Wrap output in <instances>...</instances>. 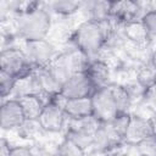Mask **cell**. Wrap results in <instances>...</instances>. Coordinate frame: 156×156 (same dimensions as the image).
I'll return each mask as SVG.
<instances>
[{
    "label": "cell",
    "mask_w": 156,
    "mask_h": 156,
    "mask_svg": "<svg viewBox=\"0 0 156 156\" xmlns=\"http://www.w3.org/2000/svg\"><path fill=\"white\" fill-rule=\"evenodd\" d=\"M80 10H85L88 20L94 22H107L111 20V1H85Z\"/></svg>",
    "instance_id": "5bb4252c"
},
{
    "label": "cell",
    "mask_w": 156,
    "mask_h": 156,
    "mask_svg": "<svg viewBox=\"0 0 156 156\" xmlns=\"http://www.w3.org/2000/svg\"><path fill=\"white\" fill-rule=\"evenodd\" d=\"M0 71H4L17 80H21L33 74L35 69L23 50L10 46L4 49L0 54Z\"/></svg>",
    "instance_id": "277c9868"
},
{
    "label": "cell",
    "mask_w": 156,
    "mask_h": 156,
    "mask_svg": "<svg viewBox=\"0 0 156 156\" xmlns=\"http://www.w3.org/2000/svg\"><path fill=\"white\" fill-rule=\"evenodd\" d=\"M26 116L18 99L4 100L0 108V126L4 130L20 129L26 123Z\"/></svg>",
    "instance_id": "9c48e42d"
},
{
    "label": "cell",
    "mask_w": 156,
    "mask_h": 156,
    "mask_svg": "<svg viewBox=\"0 0 156 156\" xmlns=\"http://www.w3.org/2000/svg\"><path fill=\"white\" fill-rule=\"evenodd\" d=\"M150 121V126H151V130H152V135L156 136V113H152L151 117L149 118Z\"/></svg>",
    "instance_id": "cb8c5ba5"
},
{
    "label": "cell",
    "mask_w": 156,
    "mask_h": 156,
    "mask_svg": "<svg viewBox=\"0 0 156 156\" xmlns=\"http://www.w3.org/2000/svg\"><path fill=\"white\" fill-rule=\"evenodd\" d=\"M27 121H37L45 106L39 94H24L17 98Z\"/></svg>",
    "instance_id": "9a60e30c"
},
{
    "label": "cell",
    "mask_w": 156,
    "mask_h": 156,
    "mask_svg": "<svg viewBox=\"0 0 156 156\" xmlns=\"http://www.w3.org/2000/svg\"><path fill=\"white\" fill-rule=\"evenodd\" d=\"M152 135L151 126L149 118L138 116V115H129L128 123L123 134V143L136 146L140 141Z\"/></svg>",
    "instance_id": "30bf717a"
},
{
    "label": "cell",
    "mask_w": 156,
    "mask_h": 156,
    "mask_svg": "<svg viewBox=\"0 0 156 156\" xmlns=\"http://www.w3.org/2000/svg\"><path fill=\"white\" fill-rule=\"evenodd\" d=\"M51 28V17L46 7L39 2H33L32 6L18 15L16 20V32L23 41L45 39Z\"/></svg>",
    "instance_id": "7a4b0ae2"
},
{
    "label": "cell",
    "mask_w": 156,
    "mask_h": 156,
    "mask_svg": "<svg viewBox=\"0 0 156 156\" xmlns=\"http://www.w3.org/2000/svg\"><path fill=\"white\" fill-rule=\"evenodd\" d=\"M58 156H84V150L72 139L66 136L63 143L60 145Z\"/></svg>",
    "instance_id": "d6986e66"
},
{
    "label": "cell",
    "mask_w": 156,
    "mask_h": 156,
    "mask_svg": "<svg viewBox=\"0 0 156 156\" xmlns=\"http://www.w3.org/2000/svg\"><path fill=\"white\" fill-rule=\"evenodd\" d=\"M84 72L89 77L95 90L105 88L108 84H111V82H110V67L104 60H100V58L90 60Z\"/></svg>",
    "instance_id": "7c38bea8"
},
{
    "label": "cell",
    "mask_w": 156,
    "mask_h": 156,
    "mask_svg": "<svg viewBox=\"0 0 156 156\" xmlns=\"http://www.w3.org/2000/svg\"><path fill=\"white\" fill-rule=\"evenodd\" d=\"M10 156H33V154L26 146H12Z\"/></svg>",
    "instance_id": "7402d4cb"
},
{
    "label": "cell",
    "mask_w": 156,
    "mask_h": 156,
    "mask_svg": "<svg viewBox=\"0 0 156 156\" xmlns=\"http://www.w3.org/2000/svg\"><path fill=\"white\" fill-rule=\"evenodd\" d=\"M132 98L128 89L119 84H108L91 95L93 116L100 123H110L121 115L129 113Z\"/></svg>",
    "instance_id": "6da1fadb"
},
{
    "label": "cell",
    "mask_w": 156,
    "mask_h": 156,
    "mask_svg": "<svg viewBox=\"0 0 156 156\" xmlns=\"http://www.w3.org/2000/svg\"><path fill=\"white\" fill-rule=\"evenodd\" d=\"M63 100L65 99L58 94L57 96L51 98L45 102V106L39 118L37 119L41 130L48 133H57L63 128L67 119V116L62 107Z\"/></svg>",
    "instance_id": "5b68a950"
},
{
    "label": "cell",
    "mask_w": 156,
    "mask_h": 156,
    "mask_svg": "<svg viewBox=\"0 0 156 156\" xmlns=\"http://www.w3.org/2000/svg\"><path fill=\"white\" fill-rule=\"evenodd\" d=\"M82 2L80 1H52L48 4V7L51 12L60 15V16H71L76 13L78 10H80Z\"/></svg>",
    "instance_id": "2e32d148"
},
{
    "label": "cell",
    "mask_w": 156,
    "mask_h": 156,
    "mask_svg": "<svg viewBox=\"0 0 156 156\" xmlns=\"http://www.w3.org/2000/svg\"><path fill=\"white\" fill-rule=\"evenodd\" d=\"M107 22H94L87 20L85 22L80 23L77 29L72 34V41L83 55H85L89 60L98 58V54L105 46L108 30H107Z\"/></svg>",
    "instance_id": "3957f363"
},
{
    "label": "cell",
    "mask_w": 156,
    "mask_h": 156,
    "mask_svg": "<svg viewBox=\"0 0 156 156\" xmlns=\"http://www.w3.org/2000/svg\"><path fill=\"white\" fill-rule=\"evenodd\" d=\"M23 51L29 62L32 63V66L34 67V69L48 67L51 63V61L56 57L55 48L46 39L24 41Z\"/></svg>",
    "instance_id": "8992f818"
},
{
    "label": "cell",
    "mask_w": 156,
    "mask_h": 156,
    "mask_svg": "<svg viewBox=\"0 0 156 156\" xmlns=\"http://www.w3.org/2000/svg\"><path fill=\"white\" fill-rule=\"evenodd\" d=\"M17 82L18 80L15 77L10 76L4 71H0V95L4 100L15 90Z\"/></svg>",
    "instance_id": "ac0fdd59"
},
{
    "label": "cell",
    "mask_w": 156,
    "mask_h": 156,
    "mask_svg": "<svg viewBox=\"0 0 156 156\" xmlns=\"http://www.w3.org/2000/svg\"><path fill=\"white\" fill-rule=\"evenodd\" d=\"M11 145L10 143L2 138L1 141H0V156H10V152H11Z\"/></svg>",
    "instance_id": "603a6c76"
},
{
    "label": "cell",
    "mask_w": 156,
    "mask_h": 156,
    "mask_svg": "<svg viewBox=\"0 0 156 156\" xmlns=\"http://www.w3.org/2000/svg\"><path fill=\"white\" fill-rule=\"evenodd\" d=\"M150 62H151V66L156 69V50H155V51H152L151 57H150Z\"/></svg>",
    "instance_id": "d4e9b609"
},
{
    "label": "cell",
    "mask_w": 156,
    "mask_h": 156,
    "mask_svg": "<svg viewBox=\"0 0 156 156\" xmlns=\"http://www.w3.org/2000/svg\"><path fill=\"white\" fill-rule=\"evenodd\" d=\"M145 12L136 1H111V20L129 24L139 22Z\"/></svg>",
    "instance_id": "8fae6325"
},
{
    "label": "cell",
    "mask_w": 156,
    "mask_h": 156,
    "mask_svg": "<svg viewBox=\"0 0 156 156\" xmlns=\"http://www.w3.org/2000/svg\"><path fill=\"white\" fill-rule=\"evenodd\" d=\"M121 143H123V132L113 122L100 123L94 134L93 146L100 151H110Z\"/></svg>",
    "instance_id": "ba28073f"
},
{
    "label": "cell",
    "mask_w": 156,
    "mask_h": 156,
    "mask_svg": "<svg viewBox=\"0 0 156 156\" xmlns=\"http://www.w3.org/2000/svg\"><path fill=\"white\" fill-rule=\"evenodd\" d=\"M154 84L156 85V73H155V80H154Z\"/></svg>",
    "instance_id": "484cf974"
},
{
    "label": "cell",
    "mask_w": 156,
    "mask_h": 156,
    "mask_svg": "<svg viewBox=\"0 0 156 156\" xmlns=\"http://www.w3.org/2000/svg\"><path fill=\"white\" fill-rule=\"evenodd\" d=\"M143 99L147 107L152 111V113H156V85H151L143 91Z\"/></svg>",
    "instance_id": "44dd1931"
},
{
    "label": "cell",
    "mask_w": 156,
    "mask_h": 156,
    "mask_svg": "<svg viewBox=\"0 0 156 156\" xmlns=\"http://www.w3.org/2000/svg\"><path fill=\"white\" fill-rule=\"evenodd\" d=\"M147 39L156 38V10H147L140 20Z\"/></svg>",
    "instance_id": "e0dca14e"
},
{
    "label": "cell",
    "mask_w": 156,
    "mask_h": 156,
    "mask_svg": "<svg viewBox=\"0 0 156 156\" xmlns=\"http://www.w3.org/2000/svg\"><path fill=\"white\" fill-rule=\"evenodd\" d=\"M62 107L68 119H82L93 116V104L90 98L65 99Z\"/></svg>",
    "instance_id": "4fadbf2b"
},
{
    "label": "cell",
    "mask_w": 156,
    "mask_h": 156,
    "mask_svg": "<svg viewBox=\"0 0 156 156\" xmlns=\"http://www.w3.org/2000/svg\"><path fill=\"white\" fill-rule=\"evenodd\" d=\"M95 93V88L85 72H76L68 77L62 84L60 95L63 99L90 98Z\"/></svg>",
    "instance_id": "52a82bcc"
},
{
    "label": "cell",
    "mask_w": 156,
    "mask_h": 156,
    "mask_svg": "<svg viewBox=\"0 0 156 156\" xmlns=\"http://www.w3.org/2000/svg\"><path fill=\"white\" fill-rule=\"evenodd\" d=\"M135 147L138 156H156V136L151 135L144 139Z\"/></svg>",
    "instance_id": "ffe728a7"
}]
</instances>
